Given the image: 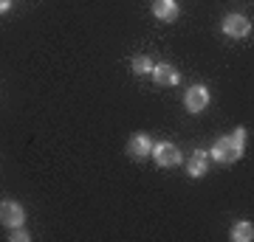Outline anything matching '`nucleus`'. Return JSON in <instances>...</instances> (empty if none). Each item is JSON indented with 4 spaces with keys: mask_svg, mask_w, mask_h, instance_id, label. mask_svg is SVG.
I'll use <instances>...</instances> for the list:
<instances>
[{
    "mask_svg": "<svg viewBox=\"0 0 254 242\" xmlns=\"http://www.w3.org/2000/svg\"><path fill=\"white\" fill-rule=\"evenodd\" d=\"M243 144H246V130H243V127H237L232 135L218 138V141L212 144L209 158H215L218 163H235L237 158L243 155Z\"/></svg>",
    "mask_w": 254,
    "mask_h": 242,
    "instance_id": "1",
    "label": "nucleus"
},
{
    "mask_svg": "<svg viewBox=\"0 0 254 242\" xmlns=\"http://www.w3.org/2000/svg\"><path fill=\"white\" fill-rule=\"evenodd\" d=\"M150 155H153V161L158 163V166H164V169H170V166H178V163H181V149H178L175 144H170V141L153 144Z\"/></svg>",
    "mask_w": 254,
    "mask_h": 242,
    "instance_id": "2",
    "label": "nucleus"
},
{
    "mask_svg": "<svg viewBox=\"0 0 254 242\" xmlns=\"http://www.w3.org/2000/svg\"><path fill=\"white\" fill-rule=\"evenodd\" d=\"M0 223L6 228H17V225L26 223V208L14 203V200H3L0 203Z\"/></svg>",
    "mask_w": 254,
    "mask_h": 242,
    "instance_id": "3",
    "label": "nucleus"
},
{
    "mask_svg": "<svg viewBox=\"0 0 254 242\" xmlns=\"http://www.w3.org/2000/svg\"><path fill=\"white\" fill-rule=\"evenodd\" d=\"M184 107L190 110V113H203L209 107V90L203 85H192L184 93Z\"/></svg>",
    "mask_w": 254,
    "mask_h": 242,
    "instance_id": "4",
    "label": "nucleus"
},
{
    "mask_svg": "<svg viewBox=\"0 0 254 242\" xmlns=\"http://www.w3.org/2000/svg\"><path fill=\"white\" fill-rule=\"evenodd\" d=\"M150 149H153V141H150L144 133L130 135V141H127V155H130L133 161H144V158H150Z\"/></svg>",
    "mask_w": 254,
    "mask_h": 242,
    "instance_id": "5",
    "label": "nucleus"
},
{
    "mask_svg": "<svg viewBox=\"0 0 254 242\" xmlns=\"http://www.w3.org/2000/svg\"><path fill=\"white\" fill-rule=\"evenodd\" d=\"M223 31H226L229 37H235V40H243V37L252 34V23H249V17H243V14H229V17L223 20Z\"/></svg>",
    "mask_w": 254,
    "mask_h": 242,
    "instance_id": "6",
    "label": "nucleus"
},
{
    "mask_svg": "<svg viewBox=\"0 0 254 242\" xmlns=\"http://www.w3.org/2000/svg\"><path fill=\"white\" fill-rule=\"evenodd\" d=\"M153 14L161 23H175L178 14H181V9H178L175 0H153Z\"/></svg>",
    "mask_w": 254,
    "mask_h": 242,
    "instance_id": "7",
    "label": "nucleus"
},
{
    "mask_svg": "<svg viewBox=\"0 0 254 242\" xmlns=\"http://www.w3.org/2000/svg\"><path fill=\"white\" fill-rule=\"evenodd\" d=\"M153 79L158 82V85H178L181 82V76H178V71H175L170 62H153Z\"/></svg>",
    "mask_w": 254,
    "mask_h": 242,
    "instance_id": "8",
    "label": "nucleus"
},
{
    "mask_svg": "<svg viewBox=\"0 0 254 242\" xmlns=\"http://www.w3.org/2000/svg\"><path fill=\"white\" fill-rule=\"evenodd\" d=\"M206 169H209V155L203 149H195L190 155V161H187V172H190L192 178H203Z\"/></svg>",
    "mask_w": 254,
    "mask_h": 242,
    "instance_id": "9",
    "label": "nucleus"
},
{
    "mask_svg": "<svg viewBox=\"0 0 254 242\" xmlns=\"http://www.w3.org/2000/svg\"><path fill=\"white\" fill-rule=\"evenodd\" d=\"M232 240L235 242H252L254 240V225L252 223H237L235 228H232Z\"/></svg>",
    "mask_w": 254,
    "mask_h": 242,
    "instance_id": "10",
    "label": "nucleus"
},
{
    "mask_svg": "<svg viewBox=\"0 0 254 242\" xmlns=\"http://www.w3.org/2000/svg\"><path fill=\"white\" fill-rule=\"evenodd\" d=\"M153 71V59H150V56H136V59H133V73H136V76H144V73H150Z\"/></svg>",
    "mask_w": 254,
    "mask_h": 242,
    "instance_id": "11",
    "label": "nucleus"
},
{
    "mask_svg": "<svg viewBox=\"0 0 254 242\" xmlns=\"http://www.w3.org/2000/svg\"><path fill=\"white\" fill-rule=\"evenodd\" d=\"M11 240H14V242H28L31 237H28L26 228H20V225H17V228H11Z\"/></svg>",
    "mask_w": 254,
    "mask_h": 242,
    "instance_id": "12",
    "label": "nucleus"
},
{
    "mask_svg": "<svg viewBox=\"0 0 254 242\" xmlns=\"http://www.w3.org/2000/svg\"><path fill=\"white\" fill-rule=\"evenodd\" d=\"M9 6H11V0H0V11H9Z\"/></svg>",
    "mask_w": 254,
    "mask_h": 242,
    "instance_id": "13",
    "label": "nucleus"
}]
</instances>
